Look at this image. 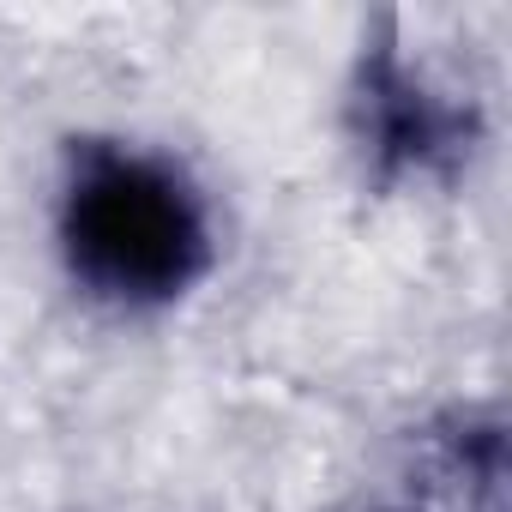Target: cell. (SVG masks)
<instances>
[{
  "label": "cell",
  "mask_w": 512,
  "mask_h": 512,
  "mask_svg": "<svg viewBox=\"0 0 512 512\" xmlns=\"http://www.w3.org/2000/svg\"><path fill=\"white\" fill-rule=\"evenodd\" d=\"M356 139L374 157L380 181L422 175V169H440L464 151L470 109L446 103L392 43H380L356 79Z\"/></svg>",
  "instance_id": "7a4b0ae2"
},
{
  "label": "cell",
  "mask_w": 512,
  "mask_h": 512,
  "mask_svg": "<svg viewBox=\"0 0 512 512\" xmlns=\"http://www.w3.org/2000/svg\"><path fill=\"white\" fill-rule=\"evenodd\" d=\"M55 235L67 278L121 314L169 308L211 272L205 193L181 163L121 139L67 145Z\"/></svg>",
  "instance_id": "6da1fadb"
}]
</instances>
